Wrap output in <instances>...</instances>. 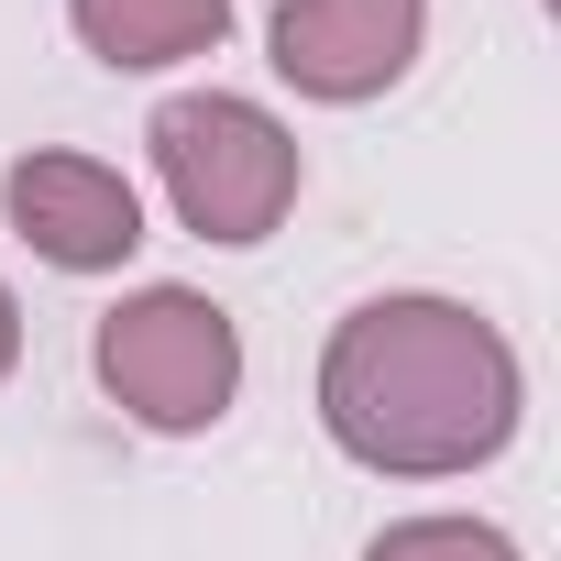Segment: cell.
<instances>
[{"instance_id": "obj_8", "label": "cell", "mask_w": 561, "mask_h": 561, "mask_svg": "<svg viewBox=\"0 0 561 561\" xmlns=\"http://www.w3.org/2000/svg\"><path fill=\"white\" fill-rule=\"evenodd\" d=\"M12 364H23V298L0 287V386H12Z\"/></svg>"}, {"instance_id": "obj_5", "label": "cell", "mask_w": 561, "mask_h": 561, "mask_svg": "<svg viewBox=\"0 0 561 561\" xmlns=\"http://www.w3.org/2000/svg\"><path fill=\"white\" fill-rule=\"evenodd\" d=\"M0 220H12L56 275H122L144 253V187L100 154H12L0 165Z\"/></svg>"}, {"instance_id": "obj_6", "label": "cell", "mask_w": 561, "mask_h": 561, "mask_svg": "<svg viewBox=\"0 0 561 561\" xmlns=\"http://www.w3.org/2000/svg\"><path fill=\"white\" fill-rule=\"evenodd\" d=\"M67 34L111 67V78H165L187 56H220L231 0H67Z\"/></svg>"}, {"instance_id": "obj_7", "label": "cell", "mask_w": 561, "mask_h": 561, "mask_svg": "<svg viewBox=\"0 0 561 561\" xmlns=\"http://www.w3.org/2000/svg\"><path fill=\"white\" fill-rule=\"evenodd\" d=\"M364 561H528L495 517H397L364 539Z\"/></svg>"}, {"instance_id": "obj_3", "label": "cell", "mask_w": 561, "mask_h": 561, "mask_svg": "<svg viewBox=\"0 0 561 561\" xmlns=\"http://www.w3.org/2000/svg\"><path fill=\"white\" fill-rule=\"evenodd\" d=\"M89 364H100L111 408H122L133 430H154V440H198V430H220L231 397H242V331H231V309L198 298V287H133L122 309H100Z\"/></svg>"}, {"instance_id": "obj_4", "label": "cell", "mask_w": 561, "mask_h": 561, "mask_svg": "<svg viewBox=\"0 0 561 561\" xmlns=\"http://www.w3.org/2000/svg\"><path fill=\"white\" fill-rule=\"evenodd\" d=\"M430 45V0H275L264 23V56L298 100L320 111H364L386 100Z\"/></svg>"}, {"instance_id": "obj_2", "label": "cell", "mask_w": 561, "mask_h": 561, "mask_svg": "<svg viewBox=\"0 0 561 561\" xmlns=\"http://www.w3.org/2000/svg\"><path fill=\"white\" fill-rule=\"evenodd\" d=\"M144 144H154L165 209H176L198 242H220V253L264 242L275 220L298 209V187H309L298 133L275 122L264 100H242V89H176V100L144 122Z\"/></svg>"}, {"instance_id": "obj_1", "label": "cell", "mask_w": 561, "mask_h": 561, "mask_svg": "<svg viewBox=\"0 0 561 561\" xmlns=\"http://www.w3.org/2000/svg\"><path fill=\"white\" fill-rule=\"evenodd\" d=\"M517 419H528V364L462 298H419V287L364 298L320 353V430L364 473H397V484L484 473L517 440Z\"/></svg>"}]
</instances>
